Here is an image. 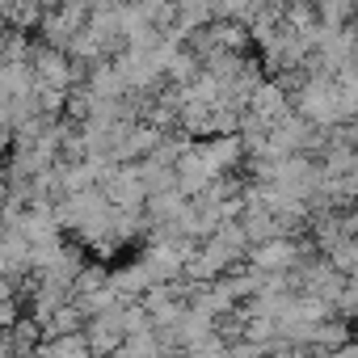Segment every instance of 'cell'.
<instances>
[{"instance_id": "obj_1", "label": "cell", "mask_w": 358, "mask_h": 358, "mask_svg": "<svg viewBox=\"0 0 358 358\" xmlns=\"http://www.w3.org/2000/svg\"><path fill=\"white\" fill-rule=\"evenodd\" d=\"M34 358H93V345H89L85 333H76V337H43Z\"/></svg>"}]
</instances>
